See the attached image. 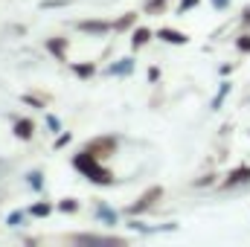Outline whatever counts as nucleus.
<instances>
[{
    "mask_svg": "<svg viewBox=\"0 0 250 247\" xmlns=\"http://www.w3.org/2000/svg\"><path fill=\"white\" fill-rule=\"evenodd\" d=\"M157 38H160V41H166V44H178V47H184V44L189 41L181 29H169V26H166V29H160V32H157Z\"/></svg>",
    "mask_w": 250,
    "mask_h": 247,
    "instance_id": "0eeeda50",
    "label": "nucleus"
},
{
    "mask_svg": "<svg viewBox=\"0 0 250 247\" xmlns=\"http://www.w3.org/2000/svg\"><path fill=\"white\" fill-rule=\"evenodd\" d=\"M134 21H137V15H134V12H128V15H123V18L114 23V29H117V32H125V29H131V26H134Z\"/></svg>",
    "mask_w": 250,
    "mask_h": 247,
    "instance_id": "2eb2a0df",
    "label": "nucleus"
},
{
    "mask_svg": "<svg viewBox=\"0 0 250 247\" xmlns=\"http://www.w3.org/2000/svg\"><path fill=\"white\" fill-rule=\"evenodd\" d=\"M160 195H163V189H160V186H151V189H148V192H146V195L137 201V204L125 206V215H140V212H146V209H148V206H151V204L160 198Z\"/></svg>",
    "mask_w": 250,
    "mask_h": 247,
    "instance_id": "7ed1b4c3",
    "label": "nucleus"
},
{
    "mask_svg": "<svg viewBox=\"0 0 250 247\" xmlns=\"http://www.w3.org/2000/svg\"><path fill=\"white\" fill-rule=\"evenodd\" d=\"M230 87H233L230 82H221V87H218V93H215V99H212V108H215V111H218V108L224 105V99H227V93H230Z\"/></svg>",
    "mask_w": 250,
    "mask_h": 247,
    "instance_id": "4468645a",
    "label": "nucleus"
},
{
    "mask_svg": "<svg viewBox=\"0 0 250 247\" xmlns=\"http://www.w3.org/2000/svg\"><path fill=\"white\" fill-rule=\"evenodd\" d=\"M70 242H76V245H96V247L125 245V239H117V236H90V233H76V236H70Z\"/></svg>",
    "mask_w": 250,
    "mask_h": 247,
    "instance_id": "f03ea898",
    "label": "nucleus"
},
{
    "mask_svg": "<svg viewBox=\"0 0 250 247\" xmlns=\"http://www.w3.org/2000/svg\"><path fill=\"white\" fill-rule=\"evenodd\" d=\"M76 26L82 32H90V35H105V32L114 29V23H105V21H79Z\"/></svg>",
    "mask_w": 250,
    "mask_h": 247,
    "instance_id": "20e7f679",
    "label": "nucleus"
},
{
    "mask_svg": "<svg viewBox=\"0 0 250 247\" xmlns=\"http://www.w3.org/2000/svg\"><path fill=\"white\" fill-rule=\"evenodd\" d=\"M73 73H76L79 79H90V76L96 73V67H93V64H73Z\"/></svg>",
    "mask_w": 250,
    "mask_h": 247,
    "instance_id": "dca6fc26",
    "label": "nucleus"
},
{
    "mask_svg": "<svg viewBox=\"0 0 250 247\" xmlns=\"http://www.w3.org/2000/svg\"><path fill=\"white\" fill-rule=\"evenodd\" d=\"M151 38H154V32H151V29H146V26H140V29H134L131 47H134V50H140V47H146V44H148Z\"/></svg>",
    "mask_w": 250,
    "mask_h": 247,
    "instance_id": "9b49d317",
    "label": "nucleus"
},
{
    "mask_svg": "<svg viewBox=\"0 0 250 247\" xmlns=\"http://www.w3.org/2000/svg\"><path fill=\"white\" fill-rule=\"evenodd\" d=\"M23 102L32 105V108H44V99H38V96H32V93H23Z\"/></svg>",
    "mask_w": 250,
    "mask_h": 247,
    "instance_id": "5701e85b",
    "label": "nucleus"
},
{
    "mask_svg": "<svg viewBox=\"0 0 250 247\" xmlns=\"http://www.w3.org/2000/svg\"><path fill=\"white\" fill-rule=\"evenodd\" d=\"M47 50H50L59 62H67V38H50V41H47Z\"/></svg>",
    "mask_w": 250,
    "mask_h": 247,
    "instance_id": "1a4fd4ad",
    "label": "nucleus"
},
{
    "mask_svg": "<svg viewBox=\"0 0 250 247\" xmlns=\"http://www.w3.org/2000/svg\"><path fill=\"white\" fill-rule=\"evenodd\" d=\"M29 186H32L35 192H41V189H44V175H41V172H32V175H29Z\"/></svg>",
    "mask_w": 250,
    "mask_h": 247,
    "instance_id": "a211bd4d",
    "label": "nucleus"
},
{
    "mask_svg": "<svg viewBox=\"0 0 250 247\" xmlns=\"http://www.w3.org/2000/svg\"><path fill=\"white\" fill-rule=\"evenodd\" d=\"M157 79H160V70H157V67H151V70H148V82H157Z\"/></svg>",
    "mask_w": 250,
    "mask_h": 247,
    "instance_id": "cd10ccee",
    "label": "nucleus"
},
{
    "mask_svg": "<svg viewBox=\"0 0 250 247\" xmlns=\"http://www.w3.org/2000/svg\"><path fill=\"white\" fill-rule=\"evenodd\" d=\"M236 47H239L242 53H250V35H242V38L236 41Z\"/></svg>",
    "mask_w": 250,
    "mask_h": 247,
    "instance_id": "393cba45",
    "label": "nucleus"
},
{
    "mask_svg": "<svg viewBox=\"0 0 250 247\" xmlns=\"http://www.w3.org/2000/svg\"><path fill=\"white\" fill-rule=\"evenodd\" d=\"M73 169H79L90 184H102V186L114 184V175H111V172L96 160V154H93V151H87V148L73 154Z\"/></svg>",
    "mask_w": 250,
    "mask_h": 247,
    "instance_id": "f257e3e1",
    "label": "nucleus"
},
{
    "mask_svg": "<svg viewBox=\"0 0 250 247\" xmlns=\"http://www.w3.org/2000/svg\"><path fill=\"white\" fill-rule=\"evenodd\" d=\"M32 134H35L32 120H15V137L18 140H32Z\"/></svg>",
    "mask_w": 250,
    "mask_h": 247,
    "instance_id": "9d476101",
    "label": "nucleus"
},
{
    "mask_svg": "<svg viewBox=\"0 0 250 247\" xmlns=\"http://www.w3.org/2000/svg\"><path fill=\"white\" fill-rule=\"evenodd\" d=\"M248 181H250V166H239V169H233V172L227 175V181H224V186L230 189V186L248 184Z\"/></svg>",
    "mask_w": 250,
    "mask_h": 247,
    "instance_id": "6e6552de",
    "label": "nucleus"
},
{
    "mask_svg": "<svg viewBox=\"0 0 250 247\" xmlns=\"http://www.w3.org/2000/svg\"><path fill=\"white\" fill-rule=\"evenodd\" d=\"M73 0H44L41 3V9H64V6H70Z\"/></svg>",
    "mask_w": 250,
    "mask_h": 247,
    "instance_id": "6ab92c4d",
    "label": "nucleus"
},
{
    "mask_svg": "<svg viewBox=\"0 0 250 247\" xmlns=\"http://www.w3.org/2000/svg\"><path fill=\"white\" fill-rule=\"evenodd\" d=\"M47 128H50L53 134H59V131H62V120H59V117H53V114H47Z\"/></svg>",
    "mask_w": 250,
    "mask_h": 247,
    "instance_id": "aec40b11",
    "label": "nucleus"
},
{
    "mask_svg": "<svg viewBox=\"0 0 250 247\" xmlns=\"http://www.w3.org/2000/svg\"><path fill=\"white\" fill-rule=\"evenodd\" d=\"M67 143H70V134H62V137H59V140H56V148H64V145H67Z\"/></svg>",
    "mask_w": 250,
    "mask_h": 247,
    "instance_id": "bb28decb",
    "label": "nucleus"
},
{
    "mask_svg": "<svg viewBox=\"0 0 250 247\" xmlns=\"http://www.w3.org/2000/svg\"><path fill=\"white\" fill-rule=\"evenodd\" d=\"M59 209L62 212H76L79 209V201L76 198H64V201H59Z\"/></svg>",
    "mask_w": 250,
    "mask_h": 247,
    "instance_id": "f3484780",
    "label": "nucleus"
},
{
    "mask_svg": "<svg viewBox=\"0 0 250 247\" xmlns=\"http://www.w3.org/2000/svg\"><path fill=\"white\" fill-rule=\"evenodd\" d=\"M114 148H117V137H99V140H93V143L87 145V151H93V154L102 151L99 157H105V151H114Z\"/></svg>",
    "mask_w": 250,
    "mask_h": 247,
    "instance_id": "423d86ee",
    "label": "nucleus"
},
{
    "mask_svg": "<svg viewBox=\"0 0 250 247\" xmlns=\"http://www.w3.org/2000/svg\"><path fill=\"white\" fill-rule=\"evenodd\" d=\"M96 218H99V221H105V224H114V221H117V212H114L111 206L99 204V206H96Z\"/></svg>",
    "mask_w": 250,
    "mask_h": 247,
    "instance_id": "ddd939ff",
    "label": "nucleus"
},
{
    "mask_svg": "<svg viewBox=\"0 0 250 247\" xmlns=\"http://www.w3.org/2000/svg\"><path fill=\"white\" fill-rule=\"evenodd\" d=\"M23 215H29V212H9V218H6V221H9L12 227H18V224L23 221Z\"/></svg>",
    "mask_w": 250,
    "mask_h": 247,
    "instance_id": "b1692460",
    "label": "nucleus"
},
{
    "mask_svg": "<svg viewBox=\"0 0 250 247\" xmlns=\"http://www.w3.org/2000/svg\"><path fill=\"white\" fill-rule=\"evenodd\" d=\"M212 6H215V9H227V6H230V0H212Z\"/></svg>",
    "mask_w": 250,
    "mask_h": 247,
    "instance_id": "c756f323",
    "label": "nucleus"
},
{
    "mask_svg": "<svg viewBox=\"0 0 250 247\" xmlns=\"http://www.w3.org/2000/svg\"><path fill=\"white\" fill-rule=\"evenodd\" d=\"M166 0H146V12H163Z\"/></svg>",
    "mask_w": 250,
    "mask_h": 247,
    "instance_id": "412c9836",
    "label": "nucleus"
},
{
    "mask_svg": "<svg viewBox=\"0 0 250 247\" xmlns=\"http://www.w3.org/2000/svg\"><path fill=\"white\" fill-rule=\"evenodd\" d=\"M212 181H215V175H204L201 181H195V186H209Z\"/></svg>",
    "mask_w": 250,
    "mask_h": 247,
    "instance_id": "a878e982",
    "label": "nucleus"
},
{
    "mask_svg": "<svg viewBox=\"0 0 250 247\" xmlns=\"http://www.w3.org/2000/svg\"><path fill=\"white\" fill-rule=\"evenodd\" d=\"M242 23L250 26V6H245V12H242Z\"/></svg>",
    "mask_w": 250,
    "mask_h": 247,
    "instance_id": "c85d7f7f",
    "label": "nucleus"
},
{
    "mask_svg": "<svg viewBox=\"0 0 250 247\" xmlns=\"http://www.w3.org/2000/svg\"><path fill=\"white\" fill-rule=\"evenodd\" d=\"M134 73V59L128 56V59H120L117 64H111V67H105V76H131Z\"/></svg>",
    "mask_w": 250,
    "mask_h": 247,
    "instance_id": "39448f33",
    "label": "nucleus"
},
{
    "mask_svg": "<svg viewBox=\"0 0 250 247\" xmlns=\"http://www.w3.org/2000/svg\"><path fill=\"white\" fill-rule=\"evenodd\" d=\"M32 218H47L50 212H53V204H47V201H41V204H32L29 209H26Z\"/></svg>",
    "mask_w": 250,
    "mask_h": 247,
    "instance_id": "f8f14e48",
    "label": "nucleus"
},
{
    "mask_svg": "<svg viewBox=\"0 0 250 247\" xmlns=\"http://www.w3.org/2000/svg\"><path fill=\"white\" fill-rule=\"evenodd\" d=\"M198 3H201V0H181V3H178V15H184V12H189V9H195Z\"/></svg>",
    "mask_w": 250,
    "mask_h": 247,
    "instance_id": "4be33fe9",
    "label": "nucleus"
}]
</instances>
